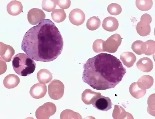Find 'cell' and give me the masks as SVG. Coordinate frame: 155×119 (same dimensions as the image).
I'll use <instances>...</instances> for the list:
<instances>
[{"instance_id": "1", "label": "cell", "mask_w": 155, "mask_h": 119, "mask_svg": "<svg viewBox=\"0 0 155 119\" xmlns=\"http://www.w3.org/2000/svg\"><path fill=\"white\" fill-rule=\"evenodd\" d=\"M63 46V38L54 23L45 19L25 33L21 48L33 60L48 62L58 57Z\"/></svg>"}, {"instance_id": "2", "label": "cell", "mask_w": 155, "mask_h": 119, "mask_svg": "<svg viewBox=\"0 0 155 119\" xmlns=\"http://www.w3.org/2000/svg\"><path fill=\"white\" fill-rule=\"evenodd\" d=\"M83 68V81L98 90L114 88L126 73L119 59L106 53L100 54L89 59Z\"/></svg>"}, {"instance_id": "3", "label": "cell", "mask_w": 155, "mask_h": 119, "mask_svg": "<svg viewBox=\"0 0 155 119\" xmlns=\"http://www.w3.org/2000/svg\"><path fill=\"white\" fill-rule=\"evenodd\" d=\"M13 68L19 75L25 77L33 73L35 70L36 64L27 54L19 53L16 55L12 61Z\"/></svg>"}, {"instance_id": "4", "label": "cell", "mask_w": 155, "mask_h": 119, "mask_svg": "<svg viewBox=\"0 0 155 119\" xmlns=\"http://www.w3.org/2000/svg\"><path fill=\"white\" fill-rule=\"evenodd\" d=\"M152 21L151 16L147 13L141 16L140 21L136 26V30L139 35L141 36H146L150 35L151 32L150 24Z\"/></svg>"}, {"instance_id": "5", "label": "cell", "mask_w": 155, "mask_h": 119, "mask_svg": "<svg viewBox=\"0 0 155 119\" xmlns=\"http://www.w3.org/2000/svg\"><path fill=\"white\" fill-rule=\"evenodd\" d=\"M122 41V38L120 35L114 34L104 41L103 45V50L110 53L115 52L120 46Z\"/></svg>"}, {"instance_id": "6", "label": "cell", "mask_w": 155, "mask_h": 119, "mask_svg": "<svg viewBox=\"0 0 155 119\" xmlns=\"http://www.w3.org/2000/svg\"><path fill=\"white\" fill-rule=\"evenodd\" d=\"M92 100L93 107L99 111H107L112 108L113 104L110 98L101 96V93Z\"/></svg>"}, {"instance_id": "7", "label": "cell", "mask_w": 155, "mask_h": 119, "mask_svg": "<svg viewBox=\"0 0 155 119\" xmlns=\"http://www.w3.org/2000/svg\"><path fill=\"white\" fill-rule=\"evenodd\" d=\"M56 107L53 103H47L39 107L35 112V116L37 119L48 118L51 115H53L56 112Z\"/></svg>"}, {"instance_id": "8", "label": "cell", "mask_w": 155, "mask_h": 119, "mask_svg": "<svg viewBox=\"0 0 155 119\" xmlns=\"http://www.w3.org/2000/svg\"><path fill=\"white\" fill-rule=\"evenodd\" d=\"M49 94L50 97L54 100H58L64 94V86L60 81L54 80L48 86Z\"/></svg>"}, {"instance_id": "9", "label": "cell", "mask_w": 155, "mask_h": 119, "mask_svg": "<svg viewBox=\"0 0 155 119\" xmlns=\"http://www.w3.org/2000/svg\"><path fill=\"white\" fill-rule=\"evenodd\" d=\"M46 18L45 12L41 9L33 8L30 10L28 14V19L29 23L35 25L40 23Z\"/></svg>"}, {"instance_id": "10", "label": "cell", "mask_w": 155, "mask_h": 119, "mask_svg": "<svg viewBox=\"0 0 155 119\" xmlns=\"http://www.w3.org/2000/svg\"><path fill=\"white\" fill-rule=\"evenodd\" d=\"M69 18L70 22L72 24L79 26L84 22L85 16L84 13L81 10L76 8L70 12Z\"/></svg>"}, {"instance_id": "11", "label": "cell", "mask_w": 155, "mask_h": 119, "mask_svg": "<svg viewBox=\"0 0 155 119\" xmlns=\"http://www.w3.org/2000/svg\"><path fill=\"white\" fill-rule=\"evenodd\" d=\"M47 87L41 83L35 84L31 88L30 93L31 96L36 99H40L44 97L46 93Z\"/></svg>"}, {"instance_id": "12", "label": "cell", "mask_w": 155, "mask_h": 119, "mask_svg": "<svg viewBox=\"0 0 155 119\" xmlns=\"http://www.w3.org/2000/svg\"><path fill=\"white\" fill-rule=\"evenodd\" d=\"M1 60L7 62L12 60L13 56L15 54V50L11 46L5 45L1 42Z\"/></svg>"}, {"instance_id": "13", "label": "cell", "mask_w": 155, "mask_h": 119, "mask_svg": "<svg viewBox=\"0 0 155 119\" xmlns=\"http://www.w3.org/2000/svg\"><path fill=\"white\" fill-rule=\"evenodd\" d=\"M118 21L115 18L109 17L103 21L102 26L103 29L109 32H113L117 30L119 27Z\"/></svg>"}, {"instance_id": "14", "label": "cell", "mask_w": 155, "mask_h": 119, "mask_svg": "<svg viewBox=\"0 0 155 119\" xmlns=\"http://www.w3.org/2000/svg\"><path fill=\"white\" fill-rule=\"evenodd\" d=\"M23 7L21 3L18 1L11 2L7 5V10L8 14L12 16L20 15L23 11Z\"/></svg>"}, {"instance_id": "15", "label": "cell", "mask_w": 155, "mask_h": 119, "mask_svg": "<svg viewBox=\"0 0 155 119\" xmlns=\"http://www.w3.org/2000/svg\"><path fill=\"white\" fill-rule=\"evenodd\" d=\"M20 82L19 77L15 74H9L4 79L3 84L5 87L8 89H12L17 87Z\"/></svg>"}, {"instance_id": "16", "label": "cell", "mask_w": 155, "mask_h": 119, "mask_svg": "<svg viewBox=\"0 0 155 119\" xmlns=\"http://www.w3.org/2000/svg\"><path fill=\"white\" fill-rule=\"evenodd\" d=\"M137 65L140 70L145 72H149L153 68L152 61L147 58L140 59L137 62Z\"/></svg>"}, {"instance_id": "17", "label": "cell", "mask_w": 155, "mask_h": 119, "mask_svg": "<svg viewBox=\"0 0 155 119\" xmlns=\"http://www.w3.org/2000/svg\"><path fill=\"white\" fill-rule=\"evenodd\" d=\"M120 59L124 64L128 68L133 66L136 61L135 55L133 53L130 52H125L120 56Z\"/></svg>"}, {"instance_id": "18", "label": "cell", "mask_w": 155, "mask_h": 119, "mask_svg": "<svg viewBox=\"0 0 155 119\" xmlns=\"http://www.w3.org/2000/svg\"><path fill=\"white\" fill-rule=\"evenodd\" d=\"M37 78L39 82L41 84H47L52 78V75L48 70L42 69L37 73Z\"/></svg>"}, {"instance_id": "19", "label": "cell", "mask_w": 155, "mask_h": 119, "mask_svg": "<svg viewBox=\"0 0 155 119\" xmlns=\"http://www.w3.org/2000/svg\"><path fill=\"white\" fill-rule=\"evenodd\" d=\"M155 41L152 40L143 42L141 47L142 54H145L147 55L153 54L155 52Z\"/></svg>"}, {"instance_id": "20", "label": "cell", "mask_w": 155, "mask_h": 119, "mask_svg": "<svg viewBox=\"0 0 155 119\" xmlns=\"http://www.w3.org/2000/svg\"><path fill=\"white\" fill-rule=\"evenodd\" d=\"M53 20L56 23H60L65 20L67 15L65 11L61 9L54 10L51 14Z\"/></svg>"}, {"instance_id": "21", "label": "cell", "mask_w": 155, "mask_h": 119, "mask_svg": "<svg viewBox=\"0 0 155 119\" xmlns=\"http://www.w3.org/2000/svg\"><path fill=\"white\" fill-rule=\"evenodd\" d=\"M101 25L100 19L96 16H94L89 18L87 21L86 26L89 30L94 31L98 29Z\"/></svg>"}, {"instance_id": "22", "label": "cell", "mask_w": 155, "mask_h": 119, "mask_svg": "<svg viewBox=\"0 0 155 119\" xmlns=\"http://www.w3.org/2000/svg\"><path fill=\"white\" fill-rule=\"evenodd\" d=\"M136 4L139 10L142 11H147L152 8L153 2L152 0H137Z\"/></svg>"}, {"instance_id": "23", "label": "cell", "mask_w": 155, "mask_h": 119, "mask_svg": "<svg viewBox=\"0 0 155 119\" xmlns=\"http://www.w3.org/2000/svg\"><path fill=\"white\" fill-rule=\"evenodd\" d=\"M107 10L111 15L117 16L119 15L121 12L122 8L118 4L113 3L109 5Z\"/></svg>"}, {"instance_id": "24", "label": "cell", "mask_w": 155, "mask_h": 119, "mask_svg": "<svg viewBox=\"0 0 155 119\" xmlns=\"http://www.w3.org/2000/svg\"><path fill=\"white\" fill-rule=\"evenodd\" d=\"M56 1H43L42 7L43 10L47 12L53 11L57 6Z\"/></svg>"}, {"instance_id": "25", "label": "cell", "mask_w": 155, "mask_h": 119, "mask_svg": "<svg viewBox=\"0 0 155 119\" xmlns=\"http://www.w3.org/2000/svg\"><path fill=\"white\" fill-rule=\"evenodd\" d=\"M104 41L101 39H98L94 42L93 44V49L94 51L96 53L104 52L103 45Z\"/></svg>"}, {"instance_id": "26", "label": "cell", "mask_w": 155, "mask_h": 119, "mask_svg": "<svg viewBox=\"0 0 155 119\" xmlns=\"http://www.w3.org/2000/svg\"><path fill=\"white\" fill-rule=\"evenodd\" d=\"M143 42L141 41H137L133 43L132 45V48L136 54L140 55L142 54L141 47Z\"/></svg>"}, {"instance_id": "27", "label": "cell", "mask_w": 155, "mask_h": 119, "mask_svg": "<svg viewBox=\"0 0 155 119\" xmlns=\"http://www.w3.org/2000/svg\"><path fill=\"white\" fill-rule=\"evenodd\" d=\"M57 4L62 9H67L69 8L71 5L70 0H59L56 1Z\"/></svg>"}]
</instances>
